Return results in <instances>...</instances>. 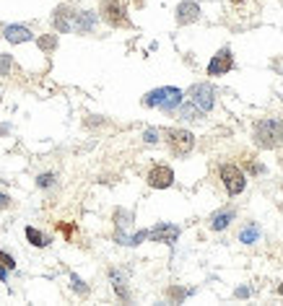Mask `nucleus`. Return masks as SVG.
I'll return each mask as SVG.
<instances>
[{
	"mask_svg": "<svg viewBox=\"0 0 283 306\" xmlns=\"http://www.w3.org/2000/svg\"><path fill=\"white\" fill-rule=\"evenodd\" d=\"M70 280H73V288H76V291H78L81 296H86V293H88V288H86L84 283H81V280H78V278H76V275H73V278H70Z\"/></svg>",
	"mask_w": 283,
	"mask_h": 306,
	"instance_id": "nucleus-24",
	"label": "nucleus"
},
{
	"mask_svg": "<svg viewBox=\"0 0 283 306\" xmlns=\"http://www.w3.org/2000/svg\"><path fill=\"white\" fill-rule=\"evenodd\" d=\"M112 280H114V288H117V293H120V299H122V301L130 299V293H127V288H125V283H122L120 273H112Z\"/></svg>",
	"mask_w": 283,
	"mask_h": 306,
	"instance_id": "nucleus-18",
	"label": "nucleus"
},
{
	"mask_svg": "<svg viewBox=\"0 0 283 306\" xmlns=\"http://www.w3.org/2000/svg\"><path fill=\"white\" fill-rule=\"evenodd\" d=\"M36 184L39 187H52L55 184V174H42L39 179H36Z\"/></svg>",
	"mask_w": 283,
	"mask_h": 306,
	"instance_id": "nucleus-21",
	"label": "nucleus"
},
{
	"mask_svg": "<svg viewBox=\"0 0 283 306\" xmlns=\"http://www.w3.org/2000/svg\"><path fill=\"white\" fill-rule=\"evenodd\" d=\"M278 293H283V283H281V285H278Z\"/></svg>",
	"mask_w": 283,
	"mask_h": 306,
	"instance_id": "nucleus-29",
	"label": "nucleus"
},
{
	"mask_svg": "<svg viewBox=\"0 0 283 306\" xmlns=\"http://www.w3.org/2000/svg\"><path fill=\"white\" fill-rule=\"evenodd\" d=\"M234 221V210H224V213H216L213 221H211V229L213 231H224L229 223Z\"/></svg>",
	"mask_w": 283,
	"mask_h": 306,
	"instance_id": "nucleus-14",
	"label": "nucleus"
},
{
	"mask_svg": "<svg viewBox=\"0 0 283 306\" xmlns=\"http://www.w3.org/2000/svg\"><path fill=\"white\" fill-rule=\"evenodd\" d=\"M221 179H224V184H226V190H229V195L244 192V184H247V179H244V172H242L239 166H234V164L221 166Z\"/></svg>",
	"mask_w": 283,
	"mask_h": 306,
	"instance_id": "nucleus-5",
	"label": "nucleus"
},
{
	"mask_svg": "<svg viewBox=\"0 0 283 306\" xmlns=\"http://www.w3.org/2000/svg\"><path fill=\"white\" fill-rule=\"evenodd\" d=\"M5 278H8V267L0 262V280H5Z\"/></svg>",
	"mask_w": 283,
	"mask_h": 306,
	"instance_id": "nucleus-28",
	"label": "nucleus"
},
{
	"mask_svg": "<svg viewBox=\"0 0 283 306\" xmlns=\"http://www.w3.org/2000/svg\"><path fill=\"white\" fill-rule=\"evenodd\" d=\"M236 296H239V299H247L250 291H247V288H236Z\"/></svg>",
	"mask_w": 283,
	"mask_h": 306,
	"instance_id": "nucleus-27",
	"label": "nucleus"
},
{
	"mask_svg": "<svg viewBox=\"0 0 283 306\" xmlns=\"http://www.w3.org/2000/svg\"><path fill=\"white\" fill-rule=\"evenodd\" d=\"M3 37L11 44H21V42H29L31 39V31L26 29V26H8V29L3 31Z\"/></svg>",
	"mask_w": 283,
	"mask_h": 306,
	"instance_id": "nucleus-12",
	"label": "nucleus"
},
{
	"mask_svg": "<svg viewBox=\"0 0 283 306\" xmlns=\"http://www.w3.org/2000/svg\"><path fill=\"white\" fill-rule=\"evenodd\" d=\"M5 208H11V197L5 192H0V210H5Z\"/></svg>",
	"mask_w": 283,
	"mask_h": 306,
	"instance_id": "nucleus-26",
	"label": "nucleus"
},
{
	"mask_svg": "<svg viewBox=\"0 0 283 306\" xmlns=\"http://www.w3.org/2000/svg\"><path fill=\"white\" fill-rule=\"evenodd\" d=\"M177 236H179V229L177 226H169V223H161V226H156L153 231H148V239L161 241V244H174Z\"/></svg>",
	"mask_w": 283,
	"mask_h": 306,
	"instance_id": "nucleus-10",
	"label": "nucleus"
},
{
	"mask_svg": "<svg viewBox=\"0 0 283 306\" xmlns=\"http://www.w3.org/2000/svg\"><path fill=\"white\" fill-rule=\"evenodd\" d=\"M281 190H283V187H281Z\"/></svg>",
	"mask_w": 283,
	"mask_h": 306,
	"instance_id": "nucleus-31",
	"label": "nucleus"
},
{
	"mask_svg": "<svg viewBox=\"0 0 283 306\" xmlns=\"http://www.w3.org/2000/svg\"><path fill=\"white\" fill-rule=\"evenodd\" d=\"M73 19H76V13H73L68 5H60L57 11H55V16H52V21H55V29H57V31H62V34H65V31H70V29H73Z\"/></svg>",
	"mask_w": 283,
	"mask_h": 306,
	"instance_id": "nucleus-11",
	"label": "nucleus"
},
{
	"mask_svg": "<svg viewBox=\"0 0 283 306\" xmlns=\"http://www.w3.org/2000/svg\"><path fill=\"white\" fill-rule=\"evenodd\" d=\"M231 3H244V0H231Z\"/></svg>",
	"mask_w": 283,
	"mask_h": 306,
	"instance_id": "nucleus-30",
	"label": "nucleus"
},
{
	"mask_svg": "<svg viewBox=\"0 0 283 306\" xmlns=\"http://www.w3.org/2000/svg\"><path fill=\"white\" fill-rule=\"evenodd\" d=\"M36 44H39V50H44V52H52L55 47H57V37H55V34H44V37H39V39H36Z\"/></svg>",
	"mask_w": 283,
	"mask_h": 306,
	"instance_id": "nucleus-16",
	"label": "nucleus"
},
{
	"mask_svg": "<svg viewBox=\"0 0 283 306\" xmlns=\"http://www.w3.org/2000/svg\"><path fill=\"white\" fill-rule=\"evenodd\" d=\"M255 143L260 148H276L283 143V122L281 120H260L255 125Z\"/></svg>",
	"mask_w": 283,
	"mask_h": 306,
	"instance_id": "nucleus-1",
	"label": "nucleus"
},
{
	"mask_svg": "<svg viewBox=\"0 0 283 306\" xmlns=\"http://www.w3.org/2000/svg\"><path fill=\"white\" fill-rule=\"evenodd\" d=\"M190 102H193L200 112H211L216 104V91L211 83H198L190 88Z\"/></svg>",
	"mask_w": 283,
	"mask_h": 306,
	"instance_id": "nucleus-4",
	"label": "nucleus"
},
{
	"mask_svg": "<svg viewBox=\"0 0 283 306\" xmlns=\"http://www.w3.org/2000/svg\"><path fill=\"white\" fill-rule=\"evenodd\" d=\"M11 68H13L11 55H0V76H8V73H11Z\"/></svg>",
	"mask_w": 283,
	"mask_h": 306,
	"instance_id": "nucleus-20",
	"label": "nucleus"
},
{
	"mask_svg": "<svg viewBox=\"0 0 283 306\" xmlns=\"http://www.w3.org/2000/svg\"><path fill=\"white\" fill-rule=\"evenodd\" d=\"M171 182H174V172L169 166H153L148 172V184L153 190H167L171 187Z\"/></svg>",
	"mask_w": 283,
	"mask_h": 306,
	"instance_id": "nucleus-7",
	"label": "nucleus"
},
{
	"mask_svg": "<svg viewBox=\"0 0 283 306\" xmlns=\"http://www.w3.org/2000/svg\"><path fill=\"white\" fill-rule=\"evenodd\" d=\"M257 233H260V231H257V226H247V229L242 231V236H239V239L244 241V244H255V239H257Z\"/></svg>",
	"mask_w": 283,
	"mask_h": 306,
	"instance_id": "nucleus-19",
	"label": "nucleus"
},
{
	"mask_svg": "<svg viewBox=\"0 0 283 306\" xmlns=\"http://www.w3.org/2000/svg\"><path fill=\"white\" fill-rule=\"evenodd\" d=\"M179 114H182V120H200V117H203L205 112H200L198 106H195L193 102H190L187 106H182V112H179Z\"/></svg>",
	"mask_w": 283,
	"mask_h": 306,
	"instance_id": "nucleus-17",
	"label": "nucleus"
},
{
	"mask_svg": "<svg viewBox=\"0 0 283 306\" xmlns=\"http://www.w3.org/2000/svg\"><path fill=\"white\" fill-rule=\"evenodd\" d=\"M94 24H96V16L84 11V13H76V24H73V26H76L78 31H91V29H94Z\"/></svg>",
	"mask_w": 283,
	"mask_h": 306,
	"instance_id": "nucleus-13",
	"label": "nucleus"
},
{
	"mask_svg": "<svg viewBox=\"0 0 283 306\" xmlns=\"http://www.w3.org/2000/svg\"><path fill=\"white\" fill-rule=\"evenodd\" d=\"M0 262H3V265H5L8 270H13V267H16V262H13V257H11V255H5V252H3V249H0Z\"/></svg>",
	"mask_w": 283,
	"mask_h": 306,
	"instance_id": "nucleus-22",
	"label": "nucleus"
},
{
	"mask_svg": "<svg viewBox=\"0 0 283 306\" xmlns=\"http://www.w3.org/2000/svg\"><path fill=\"white\" fill-rule=\"evenodd\" d=\"M200 19V5L193 3V0H185V3L177 5V24L187 26V24H195Z\"/></svg>",
	"mask_w": 283,
	"mask_h": 306,
	"instance_id": "nucleus-9",
	"label": "nucleus"
},
{
	"mask_svg": "<svg viewBox=\"0 0 283 306\" xmlns=\"http://www.w3.org/2000/svg\"><path fill=\"white\" fill-rule=\"evenodd\" d=\"M102 19L114 26V29H125V26H130V19H127V11L120 0H104L102 3Z\"/></svg>",
	"mask_w": 283,
	"mask_h": 306,
	"instance_id": "nucleus-3",
	"label": "nucleus"
},
{
	"mask_svg": "<svg viewBox=\"0 0 283 306\" xmlns=\"http://www.w3.org/2000/svg\"><path fill=\"white\" fill-rule=\"evenodd\" d=\"M143 104L145 106H159V109L164 112H171V109H177V106L182 104V91L179 88H156V91H151V94H145L143 99Z\"/></svg>",
	"mask_w": 283,
	"mask_h": 306,
	"instance_id": "nucleus-2",
	"label": "nucleus"
},
{
	"mask_svg": "<svg viewBox=\"0 0 283 306\" xmlns=\"http://www.w3.org/2000/svg\"><path fill=\"white\" fill-rule=\"evenodd\" d=\"M187 296V291H182V288H169V299H177V301H182Z\"/></svg>",
	"mask_w": 283,
	"mask_h": 306,
	"instance_id": "nucleus-23",
	"label": "nucleus"
},
{
	"mask_svg": "<svg viewBox=\"0 0 283 306\" xmlns=\"http://www.w3.org/2000/svg\"><path fill=\"white\" fill-rule=\"evenodd\" d=\"M26 239H29L34 247H47V244H50V239L44 236L42 231H36L34 226H29V229H26Z\"/></svg>",
	"mask_w": 283,
	"mask_h": 306,
	"instance_id": "nucleus-15",
	"label": "nucleus"
},
{
	"mask_svg": "<svg viewBox=\"0 0 283 306\" xmlns=\"http://www.w3.org/2000/svg\"><path fill=\"white\" fill-rule=\"evenodd\" d=\"M169 148L177 156H187L195 148V135L190 130H169Z\"/></svg>",
	"mask_w": 283,
	"mask_h": 306,
	"instance_id": "nucleus-6",
	"label": "nucleus"
},
{
	"mask_svg": "<svg viewBox=\"0 0 283 306\" xmlns=\"http://www.w3.org/2000/svg\"><path fill=\"white\" fill-rule=\"evenodd\" d=\"M231 68H234L231 52H229V50H221L211 62H208V76H224V73H229Z\"/></svg>",
	"mask_w": 283,
	"mask_h": 306,
	"instance_id": "nucleus-8",
	"label": "nucleus"
},
{
	"mask_svg": "<svg viewBox=\"0 0 283 306\" xmlns=\"http://www.w3.org/2000/svg\"><path fill=\"white\" fill-rule=\"evenodd\" d=\"M143 140H145V143H156V140H159V132H156V130H145V132H143Z\"/></svg>",
	"mask_w": 283,
	"mask_h": 306,
	"instance_id": "nucleus-25",
	"label": "nucleus"
}]
</instances>
